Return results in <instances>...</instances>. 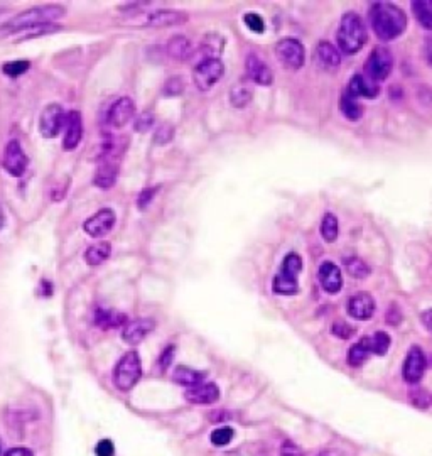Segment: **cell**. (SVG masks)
<instances>
[{"mask_svg":"<svg viewBox=\"0 0 432 456\" xmlns=\"http://www.w3.org/2000/svg\"><path fill=\"white\" fill-rule=\"evenodd\" d=\"M3 222H6V218H3V211H2V206H0V230H2V227H3Z\"/></svg>","mask_w":432,"mask_h":456,"instance_id":"cell-51","label":"cell"},{"mask_svg":"<svg viewBox=\"0 0 432 456\" xmlns=\"http://www.w3.org/2000/svg\"><path fill=\"white\" fill-rule=\"evenodd\" d=\"M65 127H66V132H65V139H63V149L75 151L83 139L82 114H79L78 110H71L70 114H66Z\"/></svg>","mask_w":432,"mask_h":456,"instance_id":"cell-17","label":"cell"},{"mask_svg":"<svg viewBox=\"0 0 432 456\" xmlns=\"http://www.w3.org/2000/svg\"><path fill=\"white\" fill-rule=\"evenodd\" d=\"M231 418L230 414L225 413V411H218V413H210V421H225V419Z\"/></svg>","mask_w":432,"mask_h":456,"instance_id":"cell-48","label":"cell"},{"mask_svg":"<svg viewBox=\"0 0 432 456\" xmlns=\"http://www.w3.org/2000/svg\"><path fill=\"white\" fill-rule=\"evenodd\" d=\"M65 7L59 6H44L36 7V9H27L15 15V17H12L7 22L6 29L10 31V33H21V31L31 29V27L49 26L51 22H56L61 17H65Z\"/></svg>","mask_w":432,"mask_h":456,"instance_id":"cell-3","label":"cell"},{"mask_svg":"<svg viewBox=\"0 0 432 456\" xmlns=\"http://www.w3.org/2000/svg\"><path fill=\"white\" fill-rule=\"evenodd\" d=\"M360 342L367 348L368 354L378 355V357H383L390 348V337L385 331H377V333H373L371 337L362 338Z\"/></svg>","mask_w":432,"mask_h":456,"instance_id":"cell-25","label":"cell"},{"mask_svg":"<svg viewBox=\"0 0 432 456\" xmlns=\"http://www.w3.org/2000/svg\"><path fill=\"white\" fill-rule=\"evenodd\" d=\"M174 350H176L174 345H167L166 350H164L162 354H161V357H159V363H157V365H159V369H161L162 372H166L167 369H169L171 363H173Z\"/></svg>","mask_w":432,"mask_h":456,"instance_id":"cell-44","label":"cell"},{"mask_svg":"<svg viewBox=\"0 0 432 456\" xmlns=\"http://www.w3.org/2000/svg\"><path fill=\"white\" fill-rule=\"evenodd\" d=\"M95 453L97 456H115V446L111 439H102L98 441L97 448H95Z\"/></svg>","mask_w":432,"mask_h":456,"instance_id":"cell-45","label":"cell"},{"mask_svg":"<svg viewBox=\"0 0 432 456\" xmlns=\"http://www.w3.org/2000/svg\"><path fill=\"white\" fill-rule=\"evenodd\" d=\"M154 126V114L152 112H142V114H139L137 117H135V123H134V129L137 132H147L151 129V127Z\"/></svg>","mask_w":432,"mask_h":456,"instance_id":"cell-41","label":"cell"},{"mask_svg":"<svg viewBox=\"0 0 432 456\" xmlns=\"http://www.w3.org/2000/svg\"><path fill=\"white\" fill-rule=\"evenodd\" d=\"M184 399L190 404L196 406H205V404H213L219 399V389L216 383H198L194 387H187L184 392Z\"/></svg>","mask_w":432,"mask_h":456,"instance_id":"cell-18","label":"cell"},{"mask_svg":"<svg viewBox=\"0 0 432 456\" xmlns=\"http://www.w3.org/2000/svg\"><path fill=\"white\" fill-rule=\"evenodd\" d=\"M427 369V358L426 354L422 351L421 347L414 345L407 354L406 360H403L402 367V377L406 382L409 383H417L421 382Z\"/></svg>","mask_w":432,"mask_h":456,"instance_id":"cell-10","label":"cell"},{"mask_svg":"<svg viewBox=\"0 0 432 456\" xmlns=\"http://www.w3.org/2000/svg\"><path fill=\"white\" fill-rule=\"evenodd\" d=\"M142 377V362L135 350L127 351L114 369V383L118 390L129 392Z\"/></svg>","mask_w":432,"mask_h":456,"instance_id":"cell-5","label":"cell"},{"mask_svg":"<svg viewBox=\"0 0 432 456\" xmlns=\"http://www.w3.org/2000/svg\"><path fill=\"white\" fill-rule=\"evenodd\" d=\"M225 75V65L219 58H205L193 70V82L199 91H210Z\"/></svg>","mask_w":432,"mask_h":456,"instance_id":"cell-7","label":"cell"},{"mask_svg":"<svg viewBox=\"0 0 432 456\" xmlns=\"http://www.w3.org/2000/svg\"><path fill=\"white\" fill-rule=\"evenodd\" d=\"M275 56L286 70L298 71L306 63V50L302 43L294 38H284L275 44Z\"/></svg>","mask_w":432,"mask_h":456,"instance_id":"cell-8","label":"cell"},{"mask_svg":"<svg viewBox=\"0 0 432 456\" xmlns=\"http://www.w3.org/2000/svg\"><path fill=\"white\" fill-rule=\"evenodd\" d=\"M432 6L427 0H419V2H412V12H414L415 19L421 24L424 29H432Z\"/></svg>","mask_w":432,"mask_h":456,"instance_id":"cell-31","label":"cell"},{"mask_svg":"<svg viewBox=\"0 0 432 456\" xmlns=\"http://www.w3.org/2000/svg\"><path fill=\"white\" fill-rule=\"evenodd\" d=\"M339 109H341L343 115H345L350 122H358V120L363 117V107L360 105V102L357 98L350 97L348 93H343L341 105H339Z\"/></svg>","mask_w":432,"mask_h":456,"instance_id":"cell-30","label":"cell"},{"mask_svg":"<svg viewBox=\"0 0 432 456\" xmlns=\"http://www.w3.org/2000/svg\"><path fill=\"white\" fill-rule=\"evenodd\" d=\"M66 112L59 103H49L39 117V132L43 137L54 139L65 127Z\"/></svg>","mask_w":432,"mask_h":456,"instance_id":"cell-9","label":"cell"},{"mask_svg":"<svg viewBox=\"0 0 432 456\" xmlns=\"http://www.w3.org/2000/svg\"><path fill=\"white\" fill-rule=\"evenodd\" d=\"M6 456H34L33 451L27 450V448H12L6 453Z\"/></svg>","mask_w":432,"mask_h":456,"instance_id":"cell-47","label":"cell"},{"mask_svg":"<svg viewBox=\"0 0 432 456\" xmlns=\"http://www.w3.org/2000/svg\"><path fill=\"white\" fill-rule=\"evenodd\" d=\"M345 267L346 271L350 272V275L357 279H365L370 275V267L367 266L365 261H362L360 257H346L345 259Z\"/></svg>","mask_w":432,"mask_h":456,"instance_id":"cell-33","label":"cell"},{"mask_svg":"<svg viewBox=\"0 0 432 456\" xmlns=\"http://www.w3.org/2000/svg\"><path fill=\"white\" fill-rule=\"evenodd\" d=\"M115 222H117L115 211L110 210V208H102L93 217H90L83 223V230H85L90 237L102 238L105 237L108 231H111Z\"/></svg>","mask_w":432,"mask_h":456,"instance_id":"cell-12","label":"cell"},{"mask_svg":"<svg viewBox=\"0 0 432 456\" xmlns=\"http://www.w3.org/2000/svg\"><path fill=\"white\" fill-rule=\"evenodd\" d=\"M3 169L7 171L14 178H21V176L26 173L27 164H29V159H27L26 152L21 147V144L17 141H10L3 149Z\"/></svg>","mask_w":432,"mask_h":456,"instance_id":"cell-11","label":"cell"},{"mask_svg":"<svg viewBox=\"0 0 432 456\" xmlns=\"http://www.w3.org/2000/svg\"><path fill=\"white\" fill-rule=\"evenodd\" d=\"M127 316L123 313H118L115 310H108V307H97L93 313V323L102 330H114V328H120L127 325Z\"/></svg>","mask_w":432,"mask_h":456,"instance_id":"cell-22","label":"cell"},{"mask_svg":"<svg viewBox=\"0 0 432 456\" xmlns=\"http://www.w3.org/2000/svg\"><path fill=\"white\" fill-rule=\"evenodd\" d=\"M319 231H321V237L326 240L327 243H333L339 235L338 218H336L333 213L324 215L321 220V227H319Z\"/></svg>","mask_w":432,"mask_h":456,"instance_id":"cell-32","label":"cell"},{"mask_svg":"<svg viewBox=\"0 0 432 456\" xmlns=\"http://www.w3.org/2000/svg\"><path fill=\"white\" fill-rule=\"evenodd\" d=\"M173 137H174V127L171 126V123H162V126L157 129V132H155L154 142L159 144V146H164V144H169L173 141Z\"/></svg>","mask_w":432,"mask_h":456,"instance_id":"cell-40","label":"cell"},{"mask_svg":"<svg viewBox=\"0 0 432 456\" xmlns=\"http://www.w3.org/2000/svg\"><path fill=\"white\" fill-rule=\"evenodd\" d=\"M157 191H159V185L142 190L141 195H139V198H137V206L141 208V210H146V208L152 203V199H154V196Z\"/></svg>","mask_w":432,"mask_h":456,"instance_id":"cell-43","label":"cell"},{"mask_svg":"<svg viewBox=\"0 0 432 456\" xmlns=\"http://www.w3.org/2000/svg\"><path fill=\"white\" fill-rule=\"evenodd\" d=\"M154 328H155V321L151 318L132 319V321H127V325L123 326L122 338L125 343L135 347L139 345V343H142L144 340L147 338V335L154 331Z\"/></svg>","mask_w":432,"mask_h":456,"instance_id":"cell-14","label":"cell"},{"mask_svg":"<svg viewBox=\"0 0 432 456\" xmlns=\"http://www.w3.org/2000/svg\"><path fill=\"white\" fill-rule=\"evenodd\" d=\"M205 379H206L205 372L190 369V367H184V365L176 367L174 375H173L174 382L179 383V386H184V387H194V386H198V383L205 382Z\"/></svg>","mask_w":432,"mask_h":456,"instance_id":"cell-27","label":"cell"},{"mask_svg":"<svg viewBox=\"0 0 432 456\" xmlns=\"http://www.w3.org/2000/svg\"><path fill=\"white\" fill-rule=\"evenodd\" d=\"M331 331H333L334 337L338 338H343V340H348L353 337L355 333V328L351 325H348L346 321H343V319H339V321H334L333 326H331Z\"/></svg>","mask_w":432,"mask_h":456,"instance_id":"cell-42","label":"cell"},{"mask_svg":"<svg viewBox=\"0 0 432 456\" xmlns=\"http://www.w3.org/2000/svg\"><path fill=\"white\" fill-rule=\"evenodd\" d=\"M392 68H394V56H392L389 47L377 46L373 47V51L367 58L365 76L370 82L378 85L380 82L389 78Z\"/></svg>","mask_w":432,"mask_h":456,"instance_id":"cell-6","label":"cell"},{"mask_svg":"<svg viewBox=\"0 0 432 456\" xmlns=\"http://www.w3.org/2000/svg\"><path fill=\"white\" fill-rule=\"evenodd\" d=\"M367 29L365 22L360 17L357 12H346L341 17V24L336 33V50L345 54H357L360 50L367 44Z\"/></svg>","mask_w":432,"mask_h":456,"instance_id":"cell-2","label":"cell"},{"mask_svg":"<svg viewBox=\"0 0 432 456\" xmlns=\"http://www.w3.org/2000/svg\"><path fill=\"white\" fill-rule=\"evenodd\" d=\"M29 66L31 63L26 61V59H22V61H9V63H3L2 71L7 76H10V78H17V76L26 73V71L29 70Z\"/></svg>","mask_w":432,"mask_h":456,"instance_id":"cell-37","label":"cell"},{"mask_svg":"<svg viewBox=\"0 0 432 456\" xmlns=\"http://www.w3.org/2000/svg\"><path fill=\"white\" fill-rule=\"evenodd\" d=\"M243 22H245V26L249 27L250 31H254V33L262 34L263 31H265V22H263V19L260 17L259 14H255V12H249V14L243 15Z\"/></svg>","mask_w":432,"mask_h":456,"instance_id":"cell-39","label":"cell"},{"mask_svg":"<svg viewBox=\"0 0 432 456\" xmlns=\"http://www.w3.org/2000/svg\"><path fill=\"white\" fill-rule=\"evenodd\" d=\"M368 357H370L368 350L362 345V342H358V343H355V345H351L350 350H348L346 362H348V365H351V367H360L367 362Z\"/></svg>","mask_w":432,"mask_h":456,"instance_id":"cell-34","label":"cell"},{"mask_svg":"<svg viewBox=\"0 0 432 456\" xmlns=\"http://www.w3.org/2000/svg\"><path fill=\"white\" fill-rule=\"evenodd\" d=\"M166 53L169 54V58L184 61V59H187L191 56V41L183 34L173 36L169 39V43H167Z\"/></svg>","mask_w":432,"mask_h":456,"instance_id":"cell-26","label":"cell"},{"mask_svg":"<svg viewBox=\"0 0 432 456\" xmlns=\"http://www.w3.org/2000/svg\"><path fill=\"white\" fill-rule=\"evenodd\" d=\"M316 59H318L319 66L326 71H334L338 70L339 65H341V54L336 50L331 43L321 41L316 47Z\"/></svg>","mask_w":432,"mask_h":456,"instance_id":"cell-21","label":"cell"},{"mask_svg":"<svg viewBox=\"0 0 432 456\" xmlns=\"http://www.w3.org/2000/svg\"><path fill=\"white\" fill-rule=\"evenodd\" d=\"M281 456H304V451L295 443L284 441L281 446Z\"/></svg>","mask_w":432,"mask_h":456,"instance_id":"cell-46","label":"cell"},{"mask_svg":"<svg viewBox=\"0 0 432 456\" xmlns=\"http://www.w3.org/2000/svg\"><path fill=\"white\" fill-rule=\"evenodd\" d=\"M429 316H431V310L424 311L422 313V319H424V325H426L427 330H431V323H429Z\"/></svg>","mask_w":432,"mask_h":456,"instance_id":"cell-49","label":"cell"},{"mask_svg":"<svg viewBox=\"0 0 432 456\" xmlns=\"http://www.w3.org/2000/svg\"><path fill=\"white\" fill-rule=\"evenodd\" d=\"M345 93L353 98H377L380 95V88L377 83L370 82L365 75H355L348 83Z\"/></svg>","mask_w":432,"mask_h":456,"instance_id":"cell-20","label":"cell"},{"mask_svg":"<svg viewBox=\"0 0 432 456\" xmlns=\"http://www.w3.org/2000/svg\"><path fill=\"white\" fill-rule=\"evenodd\" d=\"M252 97H254L252 88L249 85H245L243 82L237 83V85L231 88L230 91V102L235 109H245V107L252 102Z\"/></svg>","mask_w":432,"mask_h":456,"instance_id":"cell-29","label":"cell"},{"mask_svg":"<svg viewBox=\"0 0 432 456\" xmlns=\"http://www.w3.org/2000/svg\"><path fill=\"white\" fill-rule=\"evenodd\" d=\"M233 436H235L233 427L223 426V427H216L213 433H211L210 439L215 446H226L228 443L233 439Z\"/></svg>","mask_w":432,"mask_h":456,"instance_id":"cell-36","label":"cell"},{"mask_svg":"<svg viewBox=\"0 0 432 456\" xmlns=\"http://www.w3.org/2000/svg\"><path fill=\"white\" fill-rule=\"evenodd\" d=\"M247 75L254 83H257L260 86H270L274 83V71L270 70L269 65L263 61L262 58H259L257 54H249L245 61Z\"/></svg>","mask_w":432,"mask_h":456,"instance_id":"cell-15","label":"cell"},{"mask_svg":"<svg viewBox=\"0 0 432 456\" xmlns=\"http://www.w3.org/2000/svg\"><path fill=\"white\" fill-rule=\"evenodd\" d=\"M370 24L380 41H394L407 27V15L390 2H373L370 6Z\"/></svg>","mask_w":432,"mask_h":456,"instance_id":"cell-1","label":"cell"},{"mask_svg":"<svg viewBox=\"0 0 432 456\" xmlns=\"http://www.w3.org/2000/svg\"><path fill=\"white\" fill-rule=\"evenodd\" d=\"M318 279H319V284H321V287L326 291V293L336 294L341 291V287H343L341 269H339L334 262L324 261L321 266H319Z\"/></svg>","mask_w":432,"mask_h":456,"instance_id":"cell-16","label":"cell"},{"mask_svg":"<svg viewBox=\"0 0 432 456\" xmlns=\"http://www.w3.org/2000/svg\"><path fill=\"white\" fill-rule=\"evenodd\" d=\"M187 15L181 10H173V9H162L155 10L147 17V24L152 27H171V26H179V24H184L187 21Z\"/></svg>","mask_w":432,"mask_h":456,"instance_id":"cell-23","label":"cell"},{"mask_svg":"<svg viewBox=\"0 0 432 456\" xmlns=\"http://www.w3.org/2000/svg\"><path fill=\"white\" fill-rule=\"evenodd\" d=\"M111 254V245L108 242H98L95 245L88 247L85 252V262L88 266L97 267L100 264H103L110 257Z\"/></svg>","mask_w":432,"mask_h":456,"instance_id":"cell-28","label":"cell"},{"mask_svg":"<svg viewBox=\"0 0 432 456\" xmlns=\"http://www.w3.org/2000/svg\"><path fill=\"white\" fill-rule=\"evenodd\" d=\"M184 91V79L183 76H169L166 83L162 85V97L173 98L183 95Z\"/></svg>","mask_w":432,"mask_h":456,"instance_id":"cell-35","label":"cell"},{"mask_svg":"<svg viewBox=\"0 0 432 456\" xmlns=\"http://www.w3.org/2000/svg\"><path fill=\"white\" fill-rule=\"evenodd\" d=\"M318 456H339V453H338V451H334V450H324Z\"/></svg>","mask_w":432,"mask_h":456,"instance_id":"cell-50","label":"cell"},{"mask_svg":"<svg viewBox=\"0 0 432 456\" xmlns=\"http://www.w3.org/2000/svg\"><path fill=\"white\" fill-rule=\"evenodd\" d=\"M135 115V103L129 97L118 98L117 102L111 103L110 110L107 114V122L110 123L114 129H122L127 123L134 119Z\"/></svg>","mask_w":432,"mask_h":456,"instance_id":"cell-13","label":"cell"},{"mask_svg":"<svg viewBox=\"0 0 432 456\" xmlns=\"http://www.w3.org/2000/svg\"><path fill=\"white\" fill-rule=\"evenodd\" d=\"M346 311L355 319H370L375 313V299L368 293H357L348 299Z\"/></svg>","mask_w":432,"mask_h":456,"instance_id":"cell-19","label":"cell"},{"mask_svg":"<svg viewBox=\"0 0 432 456\" xmlns=\"http://www.w3.org/2000/svg\"><path fill=\"white\" fill-rule=\"evenodd\" d=\"M302 271V259L299 254H291L286 255V259L282 261L281 271L277 272V275L274 278V282H272V291L275 294L282 296H292L299 291V282L298 275L301 274Z\"/></svg>","mask_w":432,"mask_h":456,"instance_id":"cell-4","label":"cell"},{"mask_svg":"<svg viewBox=\"0 0 432 456\" xmlns=\"http://www.w3.org/2000/svg\"><path fill=\"white\" fill-rule=\"evenodd\" d=\"M410 402L419 409H427L431 406V395L426 389H414L410 392Z\"/></svg>","mask_w":432,"mask_h":456,"instance_id":"cell-38","label":"cell"},{"mask_svg":"<svg viewBox=\"0 0 432 456\" xmlns=\"http://www.w3.org/2000/svg\"><path fill=\"white\" fill-rule=\"evenodd\" d=\"M118 164L114 161H102L93 176V185L100 190H110L118 179Z\"/></svg>","mask_w":432,"mask_h":456,"instance_id":"cell-24","label":"cell"}]
</instances>
